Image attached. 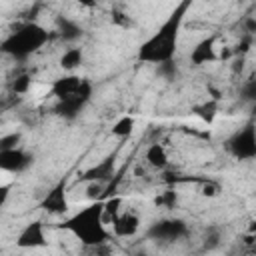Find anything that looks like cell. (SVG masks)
<instances>
[{
	"label": "cell",
	"mask_w": 256,
	"mask_h": 256,
	"mask_svg": "<svg viewBox=\"0 0 256 256\" xmlns=\"http://www.w3.org/2000/svg\"><path fill=\"white\" fill-rule=\"evenodd\" d=\"M20 140H22V134H20V132L4 134V136L0 138V150H14V148H20Z\"/></svg>",
	"instance_id": "24"
},
{
	"label": "cell",
	"mask_w": 256,
	"mask_h": 256,
	"mask_svg": "<svg viewBox=\"0 0 256 256\" xmlns=\"http://www.w3.org/2000/svg\"><path fill=\"white\" fill-rule=\"evenodd\" d=\"M56 228L74 234L84 248H96L102 244H110L112 240V234L104 226V200L90 202L76 214L62 220Z\"/></svg>",
	"instance_id": "2"
},
{
	"label": "cell",
	"mask_w": 256,
	"mask_h": 256,
	"mask_svg": "<svg viewBox=\"0 0 256 256\" xmlns=\"http://www.w3.org/2000/svg\"><path fill=\"white\" fill-rule=\"evenodd\" d=\"M88 78L84 76H78V74H64L60 78H56L52 84H50V94L56 98V102H62V100H68V98H74L78 96L86 86H88Z\"/></svg>",
	"instance_id": "8"
},
{
	"label": "cell",
	"mask_w": 256,
	"mask_h": 256,
	"mask_svg": "<svg viewBox=\"0 0 256 256\" xmlns=\"http://www.w3.org/2000/svg\"><path fill=\"white\" fill-rule=\"evenodd\" d=\"M134 126H136V118L134 116H120L114 124H112V128H110V134L114 136V138H120V140H124V138H128V136H132V132H134Z\"/></svg>",
	"instance_id": "19"
},
{
	"label": "cell",
	"mask_w": 256,
	"mask_h": 256,
	"mask_svg": "<svg viewBox=\"0 0 256 256\" xmlns=\"http://www.w3.org/2000/svg\"><path fill=\"white\" fill-rule=\"evenodd\" d=\"M224 150L238 162L256 160V122L250 120L224 140Z\"/></svg>",
	"instance_id": "4"
},
{
	"label": "cell",
	"mask_w": 256,
	"mask_h": 256,
	"mask_svg": "<svg viewBox=\"0 0 256 256\" xmlns=\"http://www.w3.org/2000/svg\"><path fill=\"white\" fill-rule=\"evenodd\" d=\"M216 34H208L204 36L190 52V64L192 66H204V64H212L216 60H220L218 52H216Z\"/></svg>",
	"instance_id": "12"
},
{
	"label": "cell",
	"mask_w": 256,
	"mask_h": 256,
	"mask_svg": "<svg viewBox=\"0 0 256 256\" xmlns=\"http://www.w3.org/2000/svg\"><path fill=\"white\" fill-rule=\"evenodd\" d=\"M242 26H244V32L246 34H256V18L254 16H246L244 20H242Z\"/></svg>",
	"instance_id": "29"
},
{
	"label": "cell",
	"mask_w": 256,
	"mask_h": 256,
	"mask_svg": "<svg viewBox=\"0 0 256 256\" xmlns=\"http://www.w3.org/2000/svg\"><path fill=\"white\" fill-rule=\"evenodd\" d=\"M90 98H92V82H90L78 96L68 98V100H62V102H56L54 108H52V112H54L56 116L64 118V120H74V118L84 110V106L90 102Z\"/></svg>",
	"instance_id": "10"
},
{
	"label": "cell",
	"mask_w": 256,
	"mask_h": 256,
	"mask_svg": "<svg viewBox=\"0 0 256 256\" xmlns=\"http://www.w3.org/2000/svg\"><path fill=\"white\" fill-rule=\"evenodd\" d=\"M112 24H116V26H122V28H128V26H132L134 22H132V18H130V16H126L124 12H118V10H114V12H112Z\"/></svg>",
	"instance_id": "28"
},
{
	"label": "cell",
	"mask_w": 256,
	"mask_h": 256,
	"mask_svg": "<svg viewBox=\"0 0 256 256\" xmlns=\"http://www.w3.org/2000/svg\"><path fill=\"white\" fill-rule=\"evenodd\" d=\"M144 158H146V162H148L152 168H156V170H160V172H166V168L170 166L168 152H166V148H164L162 144H158V142H154V144H150V146L146 148Z\"/></svg>",
	"instance_id": "15"
},
{
	"label": "cell",
	"mask_w": 256,
	"mask_h": 256,
	"mask_svg": "<svg viewBox=\"0 0 256 256\" xmlns=\"http://www.w3.org/2000/svg\"><path fill=\"white\" fill-rule=\"evenodd\" d=\"M192 2L182 0L176 4V8L168 14V18L138 46L136 60L142 64H154L160 66L164 62H172L178 50V36L186 18V12L190 10Z\"/></svg>",
	"instance_id": "1"
},
{
	"label": "cell",
	"mask_w": 256,
	"mask_h": 256,
	"mask_svg": "<svg viewBox=\"0 0 256 256\" xmlns=\"http://www.w3.org/2000/svg\"><path fill=\"white\" fill-rule=\"evenodd\" d=\"M140 230V216L134 210H124L114 222H112V232L118 238H132Z\"/></svg>",
	"instance_id": "13"
},
{
	"label": "cell",
	"mask_w": 256,
	"mask_h": 256,
	"mask_svg": "<svg viewBox=\"0 0 256 256\" xmlns=\"http://www.w3.org/2000/svg\"><path fill=\"white\" fill-rule=\"evenodd\" d=\"M246 234H252V236H256V218L248 220V226H246Z\"/></svg>",
	"instance_id": "30"
},
{
	"label": "cell",
	"mask_w": 256,
	"mask_h": 256,
	"mask_svg": "<svg viewBox=\"0 0 256 256\" xmlns=\"http://www.w3.org/2000/svg\"><path fill=\"white\" fill-rule=\"evenodd\" d=\"M30 84H32L30 76H28V74H20V76L14 78V82H12V90H14L16 94H26V92L30 90Z\"/></svg>",
	"instance_id": "26"
},
{
	"label": "cell",
	"mask_w": 256,
	"mask_h": 256,
	"mask_svg": "<svg viewBox=\"0 0 256 256\" xmlns=\"http://www.w3.org/2000/svg\"><path fill=\"white\" fill-rule=\"evenodd\" d=\"M152 202H154V206H156V208H164V210H174V208H178L180 196H178V192H176V188H174V186H168L166 190L158 192V194H156V196L152 198Z\"/></svg>",
	"instance_id": "17"
},
{
	"label": "cell",
	"mask_w": 256,
	"mask_h": 256,
	"mask_svg": "<svg viewBox=\"0 0 256 256\" xmlns=\"http://www.w3.org/2000/svg\"><path fill=\"white\" fill-rule=\"evenodd\" d=\"M46 246H48V240H46L42 220L28 222L16 236V248L20 250H34V248H46Z\"/></svg>",
	"instance_id": "9"
},
{
	"label": "cell",
	"mask_w": 256,
	"mask_h": 256,
	"mask_svg": "<svg viewBox=\"0 0 256 256\" xmlns=\"http://www.w3.org/2000/svg\"><path fill=\"white\" fill-rule=\"evenodd\" d=\"M82 62H84V50L80 48V46H70L68 50H64L62 52V56H60V68L64 70V72H68V74H74V70L76 68H80L82 66Z\"/></svg>",
	"instance_id": "16"
},
{
	"label": "cell",
	"mask_w": 256,
	"mask_h": 256,
	"mask_svg": "<svg viewBox=\"0 0 256 256\" xmlns=\"http://www.w3.org/2000/svg\"><path fill=\"white\" fill-rule=\"evenodd\" d=\"M32 164H34V156L26 152L22 146L14 150H0V168L4 172L20 174V172H26Z\"/></svg>",
	"instance_id": "11"
},
{
	"label": "cell",
	"mask_w": 256,
	"mask_h": 256,
	"mask_svg": "<svg viewBox=\"0 0 256 256\" xmlns=\"http://www.w3.org/2000/svg\"><path fill=\"white\" fill-rule=\"evenodd\" d=\"M120 206H122V198L120 196H110L108 200H104V222L110 220L114 222L122 212H120Z\"/></svg>",
	"instance_id": "20"
},
{
	"label": "cell",
	"mask_w": 256,
	"mask_h": 256,
	"mask_svg": "<svg viewBox=\"0 0 256 256\" xmlns=\"http://www.w3.org/2000/svg\"><path fill=\"white\" fill-rule=\"evenodd\" d=\"M240 98L244 102H256V74L250 76L242 86H240Z\"/></svg>",
	"instance_id": "22"
},
{
	"label": "cell",
	"mask_w": 256,
	"mask_h": 256,
	"mask_svg": "<svg viewBox=\"0 0 256 256\" xmlns=\"http://www.w3.org/2000/svg\"><path fill=\"white\" fill-rule=\"evenodd\" d=\"M192 112L194 116H198L202 122L206 124H212L216 114H218V100L212 98V100H206V102H200V104H194L192 106Z\"/></svg>",
	"instance_id": "18"
},
{
	"label": "cell",
	"mask_w": 256,
	"mask_h": 256,
	"mask_svg": "<svg viewBox=\"0 0 256 256\" xmlns=\"http://www.w3.org/2000/svg\"><path fill=\"white\" fill-rule=\"evenodd\" d=\"M156 72H158V76H162L164 80H174V78H176L178 68H176L174 60H172V62H164V64L156 66Z\"/></svg>",
	"instance_id": "27"
},
{
	"label": "cell",
	"mask_w": 256,
	"mask_h": 256,
	"mask_svg": "<svg viewBox=\"0 0 256 256\" xmlns=\"http://www.w3.org/2000/svg\"><path fill=\"white\" fill-rule=\"evenodd\" d=\"M104 194H106V184H100V182H90V184H86V198H88L90 202L104 200Z\"/></svg>",
	"instance_id": "23"
},
{
	"label": "cell",
	"mask_w": 256,
	"mask_h": 256,
	"mask_svg": "<svg viewBox=\"0 0 256 256\" xmlns=\"http://www.w3.org/2000/svg\"><path fill=\"white\" fill-rule=\"evenodd\" d=\"M50 38H52V34L42 24L28 20V22L20 24L16 30H12L2 40L0 50L14 60H26L34 52H38L42 46H46L50 42Z\"/></svg>",
	"instance_id": "3"
},
{
	"label": "cell",
	"mask_w": 256,
	"mask_h": 256,
	"mask_svg": "<svg viewBox=\"0 0 256 256\" xmlns=\"http://www.w3.org/2000/svg\"><path fill=\"white\" fill-rule=\"evenodd\" d=\"M66 188H68V176H62L40 200V208L52 216H64L70 208L68 204V196H66Z\"/></svg>",
	"instance_id": "6"
},
{
	"label": "cell",
	"mask_w": 256,
	"mask_h": 256,
	"mask_svg": "<svg viewBox=\"0 0 256 256\" xmlns=\"http://www.w3.org/2000/svg\"><path fill=\"white\" fill-rule=\"evenodd\" d=\"M116 152H110L106 154L100 162H96L94 166H90L88 170H84L78 180L84 182V184H90V182H100V184H110L114 178H116Z\"/></svg>",
	"instance_id": "7"
},
{
	"label": "cell",
	"mask_w": 256,
	"mask_h": 256,
	"mask_svg": "<svg viewBox=\"0 0 256 256\" xmlns=\"http://www.w3.org/2000/svg\"><path fill=\"white\" fill-rule=\"evenodd\" d=\"M220 192H222L220 182H216V180H212V178H210L208 182L200 184V194H202V196H206V198H216Z\"/></svg>",
	"instance_id": "25"
},
{
	"label": "cell",
	"mask_w": 256,
	"mask_h": 256,
	"mask_svg": "<svg viewBox=\"0 0 256 256\" xmlns=\"http://www.w3.org/2000/svg\"><path fill=\"white\" fill-rule=\"evenodd\" d=\"M220 240H222V236H220V228L212 226V228L206 230L204 240H202V246H204V250L212 252V250H216V248L220 246Z\"/></svg>",
	"instance_id": "21"
},
{
	"label": "cell",
	"mask_w": 256,
	"mask_h": 256,
	"mask_svg": "<svg viewBox=\"0 0 256 256\" xmlns=\"http://www.w3.org/2000/svg\"><path fill=\"white\" fill-rule=\"evenodd\" d=\"M56 32H58L60 40H64V42H76L84 34L82 26L76 20L66 18V16H58L56 18Z\"/></svg>",
	"instance_id": "14"
},
{
	"label": "cell",
	"mask_w": 256,
	"mask_h": 256,
	"mask_svg": "<svg viewBox=\"0 0 256 256\" xmlns=\"http://www.w3.org/2000/svg\"><path fill=\"white\" fill-rule=\"evenodd\" d=\"M188 224L182 218H160L146 228V238L158 244H174L188 236Z\"/></svg>",
	"instance_id": "5"
}]
</instances>
